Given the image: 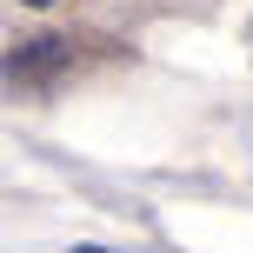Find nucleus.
Returning a JSON list of instances; mask_svg holds the SVG:
<instances>
[{
	"mask_svg": "<svg viewBox=\"0 0 253 253\" xmlns=\"http://www.w3.org/2000/svg\"><path fill=\"white\" fill-rule=\"evenodd\" d=\"M13 7H53V0H13Z\"/></svg>",
	"mask_w": 253,
	"mask_h": 253,
	"instance_id": "nucleus-2",
	"label": "nucleus"
},
{
	"mask_svg": "<svg viewBox=\"0 0 253 253\" xmlns=\"http://www.w3.org/2000/svg\"><path fill=\"white\" fill-rule=\"evenodd\" d=\"M67 253H126V247H93V240H80V247H67Z\"/></svg>",
	"mask_w": 253,
	"mask_h": 253,
	"instance_id": "nucleus-1",
	"label": "nucleus"
}]
</instances>
